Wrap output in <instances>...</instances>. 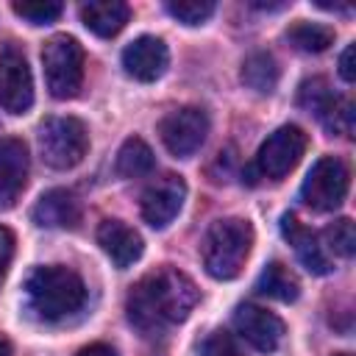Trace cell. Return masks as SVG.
I'll list each match as a JSON object with an SVG mask.
<instances>
[{
    "label": "cell",
    "mask_w": 356,
    "mask_h": 356,
    "mask_svg": "<svg viewBox=\"0 0 356 356\" xmlns=\"http://www.w3.org/2000/svg\"><path fill=\"white\" fill-rule=\"evenodd\" d=\"M28 147L22 139H0V211L11 209L28 184Z\"/></svg>",
    "instance_id": "cell-12"
},
{
    "label": "cell",
    "mask_w": 356,
    "mask_h": 356,
    "mask_svg": "<svg viewBox=\"0 0 356 356\" xmlns=\"http://www.w3.org/2000/svg\"><path fill=\"white\" fill-rule=\"evenodd\" d=\"M200 356H242L236 339L228 334V331H214L209 334V339L203 342V350Z\"/></svg>",
    "instance_id": "cell-27"
},
{
    "label": "cell",
    "mask_w": 356,
    "mask_h": 356,
    "mask_svg": "<svg viewBox=\"0 0 356 356\" xmlns=\"http://www.w3.org/2000/svg\"><path fill=\"white\" fill-rule=\"evenodd\" d=\"M31 217L42 228H75L81 222V203L70 189H47L36 200Z\"/></svg>",
    "instance_id": "cell-16"
},
{
    "label": "cell",
    "mask_w": 356,
    "mask_h": 356,
    "mask_svg": "<svg viewBox=\"0 0 356 356\" xmlns=\"http://www.w3.org/2000/svg\"><path fill=\"white\" fill-rule=\"evenodd\" d=\"M234 328L236 334L256 350L270 353L281 345L284 339V323L273 312L256 306V303H242L234 312Z\"/></svg>",
    "instance_id": "cell-11"
},
{
    "label": "cell",
    "mask_w": 356,
    "mask_h": 356,
    "mask_svg": "<svg viewBox=\"0 0 356 356\" xmlns=\"http://www.w3.org/2000/svg\"><path fill=\"white\" fill-rule=\"evenodd\" d=\"M167 11L184 25H203L214 14V3L211 0H170Z\"/></svg>",
    "instance_id": "cell-25"
},
{
    "label": "cell",
    "mask_w": 356,
    "mask_h": 356,
    "mask_svg": "<svg viewBox=\"0 0 356 356\" xmlns=\"http://www.w3.org/2000/svg\"><path fill=\"white\" fill-rule=\"evenodd\" d=\"M278 64L270 53L259 50V53H250L242 64V83L259 95H270L275 86H278Z\"/></svg>",
    "instance_id": "cell-20"
},
{
    "label": "cell",
    "mask_w": 356,
    "mask_h": 356,
    "mask_svg": "<svg viewBox=\"0 0 356 356\" xmlns=\"http://www.w3.org/2000/svg\"><path fill=\"white\" fill-rule=\"evenodd\" d=\"M197 303V286L189 275L175 267H161L147 273L125 300L128 323L145 334L156 337L167 328L184 323Z\"/></svg>",
    "instance_id": "cell-1"
},
{
    "label": "cell",
    "mask_w": 356,
    "mask_h": 356,
    "mask_svg": "<svg viewBox=\"0 0 356 356\" xmlns=\"http://www.w3.org/2000/svg\"><path fill=\"white\" fill-rule=\"evenodd\" d=\"M97 242L106 250V256L114 261V267H120V270L131 267L145 250L139 231H134L122 220H103L97 225Z\"/></svg>",
    "instance_id": "cell-15"
},
{
    "label": "cell",
    "mask_w": 356,
    "mask_h": 356,
    "mask_svg": "<svg viewBox=\"0 0 356 356\" xmlns=\"http://www.w3.org/2000/svg\"><path fill=\"white\" fill-rule=\"evenodd\" d=\"M348 186H350V172L345 161H339L337 156H323L306 172L300 186V200L312 211H334L342 206Z\"/></svg>",
    "instance_id": "cell-6"
},
{
    "label": "cell",
    "mask_w": 356,
    "mask_h": 356,
    "mask_svg": "<svg viewBox=\"0 0 356 356\" xmlns=\"http://www.w3.org/2000/svg\"><path fill=\"white\" fill-rule=\"evenodd\" d=\"M42 67H44V83L53 97L67 100L75 97L83 83V47L75 36L56 33L42 47Z\"/></svg>",
    "instance_id": "cell-5"
},
{
    "label": "cell",
    "mask_w": 356,
    "mask_h": 356,
    "mask_svg": "<svg viewBox=\"0 0 356 356\" xmlns=\"http://www.w3.org/2000/svg\"><path fill=\"white\" fill-rule=\"evenodd\" d=\"M186 200V184L181 175H161L142 192V220L150 228H167Z\"/></svg>",
    "instance_id": "cell-10"
},
{
    "label": "cell",
    "mask_w": 356,
    "mask_h": 356,
    "mask_svg": "<svg viewBox=\"0 0 356 356\" xmlns=\"http://www.w3.org/2000/svg\"><path fill=\"white\" fill-rule=\"evenodd\" d=\"M17 17L28 19L31 25H50L61 17L64 6L61 3H50V0H28V3H14L11 6Z\"/></svg>",
    "instance_id": "cell-24"
},
{
    "label": "cell",
    "mask_w": 356,
    "mask_h": 356,
    "mask_svg": "<svg viewBox=\"0 0 356 356\" xmlns=\"http://www.w3.org/2000/svg\"><path fill=\"white\" fill-rule=\"evenodd\" d=\"M281 234H284V239L292 245L298 261H300L309 273H314V275L331 273V259L325 256V250H323L317 234L309 231V228H303L292 211H286V214L281 217Z\"/></svg>",
    "instance_id": "cell-14"
},
{
    "label": "cell",
    "mask_w": 356,
    "mask_h": 356,
    "mask_svg": "<svg viewBox=\"0 0 356 356\" xmlns=\"http://www.w3.org/2000/svg\"><path fill=\"white\" fill-rule=\"evenodd\" d=\"M253 248V228L248 220L225 217L211 222L203 236V267L217 281H231L242 273Z\"/></svg>",
    "instance_id": "cell-3"
},
{
    "label": "cell",
    "mask_w": 356,
    "mask_h": 356,
    "mask_svg": "<svg viewBox=\"0 0 356 356\" xmlns=\"http://www.w3.org/2000/svg\"><path fill=\"white\" fill-rule=\"evenodd\" d=\"M128 17H131V8L122 0H89L81 6V22L95 36H103V39L117 36L125 28Z\"/></svg>",
    "instance_id": "cell-17"
},
{
    "label": "cell",
    "mask_w": 356,
    "mask_h": 356,
    "mask_svg": "<svg viewBox=\"0 0 356 356\" xmlns=\"http://www.w3.org/2000/svg\"><path fill=\"white\" fill-rule=\"evenodd\" d=\"M323 125L331 131V134H342V136H350L353 134V106L348 100H334V106L325 111L323 117Z\"/></svg>",
    "instance_id": "cell-26"
},
{
    "label": "cell",
    "mask_w": 356,
    "mask_h": 356,
    "mask_svg": "<svg viewBox=\"0 0 356 356\" xmlns=\"http://www.w3.org/2000/svg\"><path fill=\"white\" fill-rule=\"evenodd\" d=\"M256 292H259V295H267V298H273V300H281V303H292V300H298V295H300V284H298L295 273H292L286 264L270 261V264L259 273V278H256Z\"/></svg>",
    "instance_id": "cell-18"
},
{
    "label": "cell",
    "mask_w": 356,
    "mask_h": 356,
    "mask_svg": "<svg viewBox=\"0 0 356 356\" xmlns=\"http://www.w3.org/2000/svg\"><path fill=\"white\" fill-rule=\"evenodd\" d=\"M286 42L300 53H323L334 44V31L317 22H295L286 31Z\"/></svg>",
    "instance_id": "cell-21"
},
{
    "label": "cell",
    "mask_w": 356,
    "mask_h": 356,
    "mask_svg": "<svg viewBox=\"0 0 356 356\" xmlns=\"http://www.w3.org/2000/svg\"><path fill=\"white\" fill-rule=\"evenodd\" d=\"M117 175L120 178H145L153 172L156 167V156L150 150V145L139 136H131L122 142L120 153H117Z\"/></svg>",
    "instance_id": "cell-19"
},
{
    "label": "cell",
    "mask_w": 356,
    "mask_h": 356,
    "mask_svg": "<svg viewBox=\"0 0 356 356\" xmlns=\"http://www.w3.org/2000/svg\"><path fill=\"white\" fill-rule=\"evenodd\" d=\"M339 356H348V353H339Z\"/></svg>",
    "instance_id": "cell-32"
},
{
    "label": "cell",
    "mask_w": 356,
    "mask_h": 356,
    "mask_svg": "<svg viewBox=\"0 0 356 356\" xmlns=\"http://www.w3.org/2000/svg\"><path fill=\"white\" fill-rule=\"evenodd\" d=\"M323 239H325V248L342 259H350L356 250V231H353V222L348 217H339L337 222H331L323 231Z\"/></svg>",
    "instance_id": "cell-23"
},
{
    "label": "cell",
    "mask_w": 356,
    "mask_h": 356,
    "mask_svg": "<svg viewBox=\"0 0 356 356\" xmlns=\"http://www.w3.org/2000/svg\"><path fill=\"white\" fill-rule=\"evenodd\" d=\"M353 56H356V47H353V44H348V47L342 50V56H339V75H342L348 83L356 78V64H353Z\"/></svg>",
    "instance_id": "cell-29"
},
{
    "label": "cell",
    "mask_w": 356,
    "mask_h": 356,
    "mask_svg": "<svg viewBox=\"0 0 356 356\" xmlns=\"http://www.w3.org/2000/svg\"><path fill=\"white\" fill-rule=\"evenodd\" d=\"M334 100H337V95L331 92L325 78H306L300 83V89H298V106L306 108L309 114H317L320 120L334 106Z\"/></svg>",
    "instance_id": "cell-22"
},
{
    "label": "cell",
    "mask_w": 356,
    "mask_h": 356,
    "mask_svg": "<svg viewBox=\"0 0 356 356\" xmlns=\"http://www.w3.org/2000/svg\"><path fill=\"white\" fill-rule=\"evenodd\" d=\"M0 106L8 114H25L33 106V75L14 42L0 44Z\"/></svg>",
    "instance_id": "cell-7"
},
{
    "label": "cell",
    "mask_w": 356,
    "mask_h": 356,
    "mask_svg": "<svg viewBox=\"0 0 356 356\" xmlns=\"http://www.w3.org/2000/svg\"><path fill=\"white\" fill-rule=\"evenodd\" d=\"M306 145H309V139H306L303 128H298V125H281V128H275L261 142V147L256 153V170L264 178L278 181V178L289 175L298 167L300 156L306 153Z\"/></svg>",
    "instance_id": "cell-8"
},
{
    "label": "cell",
    "mask_w": 356,
    "mask_h": 356,
    "mask_svg": "<svg viewBox=\"0 0 356 356\" xmlns=\"http://www.w3.org/2000/svg\"><path fill=\"white\" fill-rule=\"evenodd\" d=\"M36 145L47 167L70 170L83 161L89 150V134L78 117H47L36 131Z\"/></svg>",
    "instance_id": "cell-4"
},
{
    "label": "cell",
    "mask_w": 356,
    "mask_h": 356,
    "mask_svg": "<svg viewBox=\"0 0 356 356\" xmlns=\"http://www.w3.org/2000/svg\"><path fill=\"white\" fill-rule=\"evenodd\" d=\"M0 356H11V342L0 334Z\"/></svg>",
    "instance_id": "cell-31"
},
{
    "label": "cell",
    "mask_w": 356,
    "mask_h": 356,
    "mask_svg": "<svg viewBox=\"0 0 356 356\" xmlns=\"http://www.w3.org/2000/svg\"><path fill=\"white\" fill-rule=\"evenodd\" d=\"M78 356H117V350L111 345H106V342H92V345L81 348Z\"/></svg>",
    "instance_id": "cell-30"
},
{
    "label": "cell",
    "mask_w": 356,
    "mask_h": 356,
    "mask_svg": "<svg viewBox=\"0 0 356 356\" xmlns=\"http://www.w3.org/2000/svg\"><path fill=\"white\" fill-rule=\"evenodd\" d=\"M159 136L172 156L189 159L209 136V117L197 106L175 108L159 122Z\"/></svg>",
    "instance_id": "cell-9"
},
{
    "label": "cell",
    "mask_w": 356,
    "mask_h": 356,
    "mask_svg": "<svg viewBox=\"0 0 356 356\" xmlns=\"http://www.w3.org/2000/svg\"><path fill=\"white\" fill-rule=\"evenodd\" d=\"M25 298L31 312L44 323H58L75 314L86 300L81 275L64 264L36 267L25 281Z\"/></svg>",
    "instance_id": "cell-2"
},
{
    "label": "cell",
    "mask_w": 356,
    "mask_h": 356,
    "mask_svg": "<svg viewBox=\"0 0 356 356\" xmlns=\"http://www.w3.org/2000/svg\"><path fill=\"white\" fill-rule=\"evenodd\" d=\"M11 256H14V234L6 225H0V284H3V278L8 273Z\"/></svg>",
    "instance_id": "cell-28"
},
{
    "label": "cell",
    "mask_w": 356,
    "mask_h": 356,
    "mask_svg": "<svg viewBox=\"0 0 356 356\" xmlns=\"http://www.w3.org/2000/svg\"><path fill=\"white\" fill-rule=\"evenodd\" d=\"M170 64V50L159 36H136L125 50H122V67L131 78L150 83L159 81L167 72Z\"/></svg>",
    "instance_id": "cell-13"
}]
</instances>
